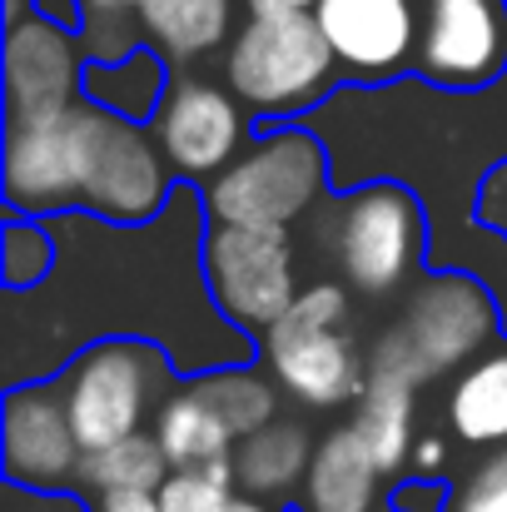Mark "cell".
I'll list each match as a JSON object with an SVG mask.
<instances>
[{
	"instance_id": "23",
	"label": "cell",
	"mask_w": 507,
	"mask_h": 512,
	"mask_svg": "<svg viewBox=\"0 0 507 512\" xmlns=\"http://www.w3.org/2000/svg\"><path fill=\"white\" fill-rule=\"evenodd\" d=\"M194 388L214 403V413L229 423L234 438H254L259 428L279 423V383L269 368H254V363H234V368H219V373H204L194 378Z\"/></svg>"
},
{
	"instance_id": "22",
	"label": "cell",
	"mask_w": 507,
	"mask_h": 512,
	"mask_svg": "<svg viewBox=\"0 0 507 512\" xmlns=\"http://www.w3.org/2000/svg\"><path fill=\"white\" fill-rule=\"evenodd\" d=\"M448 428L468 448H507V348L468 363L448 393Z\"/></svg>"
},
{
	"instance_id": "28",
	"label": "cell",
	"mask_w": 507,
	"mask_h": 512,
	"mask_svg": "<svg viewBox=\"0 0 507 512\" xmlns=\"http://www.w3.org/2000/svg\"><path fill=\"white\" fill-rule=\"evenodd\" d=\"M453 512H507V448L488 453L458 488Z\"/></svg>"
},
{
	"instance_id": "6",
	"label": "cell",
	"mask_w": 507,
	"mask_h": 512,
	"mask_svg": "<svg viewBox=\"0 0 507 512\" xmlns=\"http://www.w3.org/2000/svg\"><path fill=\"white\" fill-rule=\"evenodd\" d=\"M174 373V358L150 339H100L80 348L55 378L80 448L100 453L145 433V418L174 398Z\"/></svg>"
},
{
	"instance_id": "34",
	"label": "cell",
	"mask_w": 507,
	"mask_h": 512,
	"mask_svg": "<svg viewBox=\"0 0 507 512\" xmlns=\"http://www.w3.org/2000/svg\"><path fill=\"white\" fill-rule=\"evenodd\" d=\"M30 10H35V15H45V20H55V25H65V30H75V35H80V0H30Z\"/></svg>"
},
{
	"instance_id": "18",
	"label": "cell",
	"mask_w": 507,
	"mask_h": 512,
	"mask_svg": "<svg viewBox=\"0 0 507 512\" xmlns=\"http://www.w3.org/2000/svg\"><path fill=\"white\" fill-rule=\"evenodd\" d=\"M140 30L145 45H155L174 65L204 60L219 45L229 50V40L239 35L234 0H140Z\"/></svg>"
},
{
	"instance_id": "3",
	"label": "cell",
	"mask_w": 507,
	"mask_h": 512,
	"mask_svg": "<svg viewBox=\"0 0 507 512\" xmlns=\"http://www.w3.org/2000/svg\"><path fill=\"white\" fill-rule=\"evenodd\" d=\"M334 194V155L309 125H274L249 150L204 184L214 224L239 229H294L309 209Z\"/></svg>"
},
{
	"instance_id": "15",
	"label": "cell",
	"mask_w": 507,
	"mask_h": 512,
	"mask_svg": "<svg viewBox=\"0 0 507 512\" xmlns=\"http://www.w3.org/2000/svg\"><path fill=\"white\" fill-rule=\"evenodd\" d=\"M5 214L10 219H60L80 209V150L75 125H5Z\"/></svg>"
},
{
	"instance_id": "17",
	"label": "cell",
	"mask_w": 507,
	"mask_h": 512,
	"mask_svg": "<svg viewBox=\"0 0 507 512\" xmlns=\"http://www.w3.org/2000/svg\"><path fill=\"white\" fill-rule=\"evenodd\" d=\"M314 448H319V438L299 418H279V423L259 428L254 438H239V448H234L239 493L264 498V503L299 498V488L309 478V463H314Z\"/></svg>"
},
{
	"instance_id": "31",
	"label": "cell",
	"mask_w": 507,
	"mask_h": 512,
	"mask_svg": "<svg viewBox=\"0 0 507 512\" xmlns=\"http://www.w3.org/2000/svg\"><path fill=\"white\" fill-rule=\"evenodd\" d=\"M478 224L498 229V234L507 239V160L488 174L483 189H478Z\"/></svg>"
},
{
	"instance_id": "21",
	"label": "cell",
	"mask_w": 507,
	"mask_h": 512,
	"mask_svg": "<svg viewBox=\"0 0 507 512\" xmlns=\"http://www.w3.org/2000/svg\"><path fill=\"white\" fill-rule=\"evenodd\" d=\"M169 85H174L169 60L155 45H140L135 55L110 60V65H85V100L135 125H150L160 115Z\"/></svg>"
},
{
	"instance_id": "10",
	"label": "cell",
	"mask_w": 507,
	"mask_h": 512,
	"mask_svg": "<svg viewBox=\"0 0 507 512\" xmlns=\"http://www.w3.org/2000/svg\"><path fill=\"white\" fill-rule=\"evenodd\" d=\"M179 184H209L249 150V110L229 85L204 75H174L160 115L150 120Z\"/></svg>"
},
{
	"instance_id": "12",
	"label": "cell",
	"mask_w": 507,
	"mask_h": 512,
	"mask_svg": "<svg viewBox=\"0 0 507 512\" xmlns=\"http://www.w3.org/2000/svg\"><path fill=\"white\" fill-rule=\"evenodd\" d=\"M0 468H5V483L35 488V493H75L85 483V448L75 438V423L55 378L5 388Z\"/></svg>"
},
{
	"instance_id": "30",
	"label": "cell",
	"mask_w": 507,
	"mask_h": 512,
	"mask_svg": "<svg viewBox=\"0 0 507 512\" xmlns=\"http://www.w3.org/2000/svg\"><path fill=\"white\" fill-rule=\"evenodd\" d=\"M0 512H95V503H80L75 493H35V488L5 483Z\"/></svg>"
},
{
	"instance_id": "35",
	"label": "cell",
	"mask_w": 507,
	"mask_h": 512,
	"mask_svg": "<svg viewBox=\"0 0 507 512\" xmlns=\"http://www.w3.org/2000/svg\"><path fill=\"white\" fill-rule=\"evenodd\" d=\"M249 15H314L319 0H244Z\"/></svg>"
},
{
	"instance_id": "27",
	"label": "cell",
	"mask_w": 507,
	"mask_h": 512,
	"mask_svg": "<svg viewBox=\"0 0 507 512\" xmlns=\"http://www.w3.org/2000/svg\"><path fill=\"white\" fill-rule=\"evenodd\" d=\"M80 45L90 65L125 60L145 45L140 0H80Z\"/></svg>"
},
{
	"instance_id": "19",
	"label": "cell",
	"mask_w": 507,
	"mask_h": 512,
	"mask_svg": "<svg viewBox=\"0 0 507 512\" xmlns=\"http://www.w3.org/2000/svg\"><path fill=\"white\" fill-rule=\"evenodd\" d=\"M418 383L398 378V373H368V388L363 398L353 403V428L358 438L368 443V453L378 458L383 478L403 473L413 463V418H418Z\"/></svg>"
},
{
	"instance_id": "11",
	"label": "cell",
	"mask_w": 507,
	"mask_h": 512,
	"mask_svg": "<svg viewBox=\"0 0 507 512\" xmlns=\"http://www.w3.org/2000/svg\"><path fill=\"white\" fill-rule=\"evenodd\" d=\"M85 45L75 30L25 10L5 20V125H50L85 100Z\"/></svg>"
},
{
	"instance_id": "7",
	"label": "cell",
	"mask_w": 507,
	"mask_h": 512,
	"mask_svg": "<svg viewBox=\"0 0 507 512\" xmlns=\"http://www.w3.org/2000/svg\"><path fill=\"white\" fill-rule=\"evenodd\" d=\"M428 214L423 199L398 179H368L358 189L334 194L329 214V254L338 264V279L353 294L383 299L398 294L413 269L428 259Z\"/></svg>"
},
{
	"instance_id": "8",
	"label": "cell",
	"mask_w": 507,
	"mask_h": 512,
	"mask_svg": "<svg viewBox=\"0 0 507 512\" xmlns=\"http://www.w3.org/2000/svg\"><path fill=\"white\" fill-rule=\"evenodd\" d=\"M80 150V209L105 224H155L169 209L179 179L150 125L120 120L90 100L70 110Z\"/></svg>"
},
{
	"instance_id": "9",
	"label": "cell",
	"mask_w": 507,
	"mask_h": 512,
	"mask_svg": "<svg viewBox=\"0 0 507 512\" xmlns=\"http://www.w3.org/2000/svg\"><path fill=\"white\" fill-rule=\"evenodd\" d=\"M204 279L214 309L244 329L249 339H264L304 294L299 284V254L289 229H239V224H209L204 239Z\"/></svg>"
},
{
	"instance_id": "33",
	"label": "cell",
	"mask_w": 507,
	"mask_h": 512,
	"mask_svg": "<svg viewBox=\"0 0 507 512\" xmlns=\"http://www.w3.org/2000/svg\"><path fill=\"white\" fill-rule=\"evenodd\" d=\"M95 512H165L160 493H105L95 498Z\"/></svg>"
},
{
	"instance_id": "26",
	"label": "cell",
	"mask_w": 507,
	"mask_h": 512,
	"mask_svg": "<svg viewBox=\"0 0 507 512\" xmlns=\"http://www.w3.org/2000/svg\"><path fill=\"white\" fill-rule=\"evenodd\" d=\"M160 508L165 512H284L264 498L239 493L234 483V458L214 463V468H194V473H169L160 488Z\"/></svg>"
},
{
	"instance_id": "20",
	"label": "cell",
	"mask_w": 507,
	"mask_h": 512,
	"mask_svg": "<svg viewBox=\"0 0 507 512\" xmlns=\"http://www.w3.org/2000/svg\"><path fill=\"white\" fill-rule=\"evenodd\" d=\"M155 438L165 448L169 468L174 473H194V468H214V463H229L239 438L229 433V423L214 413V403L189 383L169 398L165 408L155 413Z\"/></svg>"
},
{
	"instance_id": "16",
	"label": "cell",
	"mask_w": 507,
	"mask_h": 512,
	"mask_svg": "<svg viewBox=\"0 0 507 512\" xmlns=\"http://www.w3.org/2000/svg\"><path fill=\"white\" fill-rule=\"evenodd\" d=\"M383 508V468L358 438L353 423H338L319 438L309 478L294 512H378Z\"/></svg>"
},
{
	"instance_id": "24",
	"label": "cell",
	"mask_w": 507,
	"mask_h": 512,
	"mask_svg": "<svg viewBox=\"0 0 507 512\" xmlns=\"http://www.w3.org/2000/svg\"><path fill=\"white\" fill-rule=\"evenodd\" d=\"M169 458L160 448L155 433H135L115 448H100V453H85V483L95 498L105 493H160L169 483Z\"/></svg>"
},
{
	"instance_id": "32",
	"label": "cell",
	"mask_w": 507,
	"mask_h": 512,
	"mask_svg": "<svg viewBox=\"0 0 507 512\" xmlns=\"http://www.w3.org/2000/svg\"><path fill=\"white\" fill-rule=\"evenodd\" d=\"M443 463H448V443H443L438 433H428V438L413 443V463H408V468H413L418 478H438Z\"/></svg>"
},
{
	"instance_id": "25",
	"label": "cell",
	"mask_w": 507,
	"mask_h": 512,
	"mask_svg": "<svg viewBox=\"0 0 507 512\" xmlns=\"http://www.w3.org/2000/svg\"><path fill=\"white\" fill-rule=\"evenodd\" d=\"M60 264V239L50 219H5L0 234V289L5 294H30L40 289Z\"/></svg>"
},
{
	"instance_id": "2",
	"label": "cell",
	"mask_w": 507,
	"mask_h": 512,
	"mask_svg": "<svg viewBox=\"0 0 507 512\" xmlns=\"http://www.w3.org/2000/svg\"><path fill=\"white\" fill-rule=\"evenodd\" d=\"M503 329V309L493 289L468 269H433L413 284L398 324L368 353V373H398L408 383H428L458 363L483 358V348Z\"/></svg>"
},
{
	"instance_id": "14",
	"label": "cell",
	"mask_w": 507,
	"mask_h": 512,
	"mask_svg": "<svg viewBox=\"0 0 507 512\" xmlns=\"http://www.w3.org/2000/svg\"><path fill=\"white\" fill-rule=\"evenodd\" d=\"M314 20L353 85L393 80L408 70V60H418L423 0H319Z\"/></svg>"
},
{
	"instance_id": "1",
	"label": "cell",
	"mask_w": 507,
	"mask_h": 512,
	"mask_svg": "<svg viewBox=\"0 0 507 512\" xmlns=\"http://www.w3.org/2000/svg\"><path fill=\"white\" fill-rule=\"evenodd\" d=\"M60 239L55 274L30 294H5L35 319L0 314L5 334L35 324V339L5 348V388L60 378L65 363L100 339H150L189 378L254 363L259 339L234 329L204 279L209 209L194 184H179L155 224H105L85 209L50 219Z\"/></svg>"
},
{
	"instance_id": "13",
	"label": "cell",
	"mask_w": 507,
	"mask_h": 512,
	"mask_svg": "<svg viewBox=\"0 0 507 512\" xmlns=\"http://www.w3.org/2000/svg\"><path fill=\"white\" fill-rule=\"evenodd\" d=\"M418 75L458 95H483L503 85L507 0H423Z\"/></svg>"
},
{
	"instance_id": "5",
	"label": "cell",
	"mask_w": 507,
	"mask_h": 512,
	"mask_svg": "<svg viewBox=\"0 0 507 512\" xmlns=\"http://www.w3.org/2000/svg\"><path fill=\"white\" fill-rule=\"evenodd\" d=\"M224 85L249 115L309 120L338 90V55L314 15H249L224 50Z\"/></svg>"
},
{
	"instance_id": "4",
	"label": "cell",
	"mask_w": 507,
	"mask_h": 512,
	"mask_svg": "<svg viewBox=\"0 0 507 512\" xmlns=\"http://www.w3.org/2000/svg\"><path fill=\"white\" fill-rule=\"evenodd\" d=\"M353 289L343 279H314L294 299V309L259 339V363L274 373V383L314 408L329 413L343 403H358L368 388V358L358 353V339L348 334Z\"/></svg>"
},
{
	"instance_id": "29",
	"label": "cell",
	"mask_w": 507,
	"mask_h": 512,
	"mask_svg": "<svg viewBox=\"0 0 507 512\" xmlns=\"http://www.w3.org/2000/svg\"><path fill=\"white\" fill-rule=\"evenodd\" d=\"M458 503V493L443 483V478H403V483H393L388 488V498H383V508L388 512H448Z\"/></svg>"
}]
</instances>
